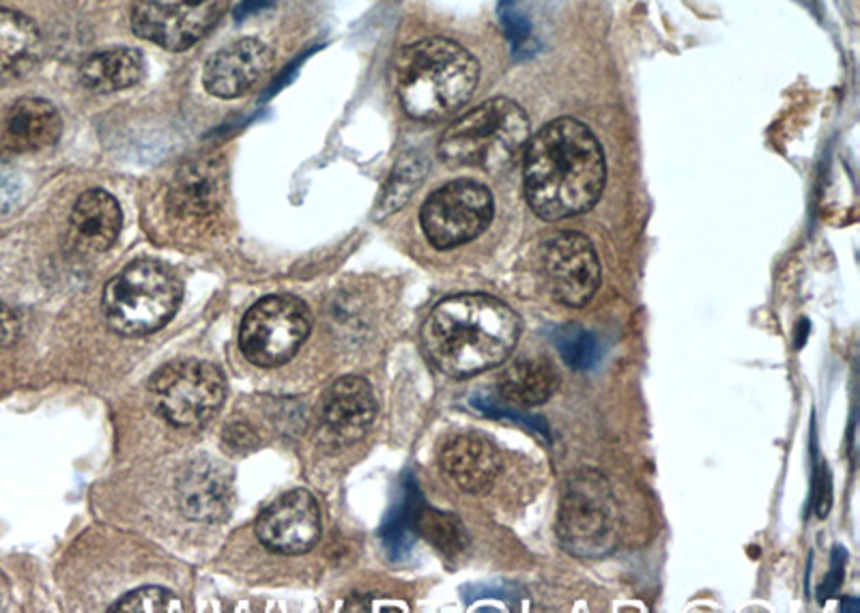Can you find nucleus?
Returning <instances> with one entry per match:
<instances>
[{"instance_id": "9b49d317", "label": "nucleus", "mask_w": 860, "mask_h": 613, "mask_svg": "<svg viewBox=\"0 0 860 613\" xmlns=\"http://www.w3.org/2000/svg\"><path fill=\"white\" fill-rule=\"evenodd\" d=\"M546 286L564 306L583 308L596 295L603 269L592 242L581 233H558L540 252Z\"/></svg>"}, {"instance_id": "f03ea898", "label": "nucleus", "mask_w": 860, "mask_h": 613, "mask_svg": "<svg viewBox=\"0 0 860 613\" xmlns=\"http://www.w3.org/2000/svg\"><path fill=\"white\" fill-rule=\"evenodd\" d=\"M521 338L517 313L485 293L439 302L422 327V347L433 367L454 379L503 364Z\"/></svg>"}, {"instance_id": "5701e85b", "label": "nucleus", "mask_w": 860, "mask_h": 613, "mask_svg": "<svg viewBox=\"0 0 860 613\" xmlns=\"http://www.w3.org/2000/svg\"><path fill=\"white\" fill-rule=\"evenodd\" d=\"M426 170H428V162L426 158H422L420 154H405L399 163L394 166L385 188H383V194L376 203V211H374V218L376 220H383L396 211H401L405 204L410 203L413 192L422 186L424 177H426Z\"/></svg>"}, {"instance_id": "4468645a", "label": "nucleus", "mask_w": 860, "mask_h": 613, "mask_svg": "<svg viewBox=\"0 0 860 613\" xmlns=\"http://www.w3.org/2000/svg\"><path fill=\"white\" fill-rule=\"evenodd\" d=\"M272 63V50L263 41H235L206 61L203 84L213 97L235 99L263 81Z\"/></svg>"}, {"instance_id": "6e6552de", "label": "nucleus", "mask_w": 860, "mask_h": 613, "mask_svg": "<svg viewBox=\"0 0 860 613\" xmlns=\"http://www.w3.org/2000/svg\"><path fill=\"white\" fill-rule=\"evenodd\" d=\"M308 306L293 295L258 299L240 327V347L247 362L261 368L287 364L310 334Z\"/></svg>"}, {"instance_id": "dca6fc26", "label": "nucleus", "mask_w": 860, "mask_h": 613, "mask_svg": "<svg viewBox=\"0 0 860 613\" xmlns=\"http://www.w3.org/2000/svg\"><path fill=\"white\" fill-rule=\"evenodd\" d=\"M442 467L458 489L482 495L491 489L501 469L499 452L487 437L476 433H458L442 448Z\"/></svg>"}, {"instance_id": "cd10ccee", "label": "nucleus", "mask_w": 860, "mask_h": 613, "mask_svg": "<svg viewBox=\"0 0 860 613\" xmlns=\"http://www.w3.org/2000/svg\"><path fill=\"white\" fill-rule=\"evenodd\" d=\"M20 336V319L18 315L0 302V347H9Z\"/></svg>"}, {"instance_id": "6ab92c4d", "label": "nucleus", "mask_w": 860, "mask_h": 613, "mask_svg": "<svg viewBox=\"0 0 860 613\" xmlns=\"http://www.w3.org/2000/svg\"><path fill=\"white\" fill-rule=\"evenodd\" d=\"M224 197V175L215 160L185 163L168 192L170 209L183 220H203L215 213Z\"/></svg>"}, {"instance_id": "f257e3e1", "label": "nucleus", "mask_w": 860, "mask_h": 613, "mask_svg": "<svg viewBox=\"0 0 860 613\" xmlns=\"http://www.w3.org/2000/svg\"><path fill=\"white\" fill-rule=\"evenodd\" d=\"M607 163L598 138L576 119L546 123L525 149L523 183L533 213L566 220L598 203Z\"/></svg>"}, {"instance_id": "a211bd4d", "label": "nucleus", "mask_w": 860, "mask_h": 613, "mask_svg": "<svg viewBox=\"0 0 860 613\" xmlns=\"http://www.w3.org/2000/svg\"><path fill=\"white\" fill-rule=\"evenodd\" d=\"M179 504L181 510L203 524H213L224 519L231 504V478L213 461L192 463L179 480Z\"/></svg>"}, {"instance_id": "f3484780", "label": "nucleus", "mask_w": 860, "mask_h": 613, "mask_svg": "<svg viewBox=\"0 0 860 613\" xmlns=\"http://www.w3.org/2000/svg\"><path fill=\"white\" fill-rule=\"evenodd\" d=\"M121 224V207L113 194L99 188L86 190L74 204L70 215L72 242L83 252H106L117 242Z\"/></svg>"}, {"instance_id": "1a4fd4ad", "label": "nucleus", "mask_w": 860, "mask_h": 613, "mask_svg": "<svg viewBox=\"0 0 860 613\" xmlns=\"http://www.w3.org/2000/svg\"><path fill=\"white\" fill-rule=\"evenodd\" d=\"M495 215L491 190L474 179H456L435 190L420 211L431 245L452 250L482 235Z\"/></svg>"}, {"instance_id": "a878e982", "label": "nucleus", "mask_w": 860, "mask_h": 613, "mask_svg": "<svg viewBox=\"0 0 860 613\" xmlns=\"http://www.w3.org/2000/svg\"><path fill=\"white\" fill-rule=\"evenodd\" d=\"M110 612L117 613H164L183 612V601L172 594L170 590L158 588V585H145L138 588L124 599L117 601V605L110 607Z\"/></svg>"}, {"instance_id": "c756f323", "label": "nucleus", "mask_w": 860, "mask_h": 613, "mask_svg": "<svg viewBox=\"0 0 860 613\" xmlns=\"http://www.w3.org/2000/svg\"><path fill=\"white\" fill-rule=\"evenodd\" d=\"M15 194H18L15 181L9 175H4V170H0V213L9 209V204L13 203Z\"/></svg>"}, {"instance_id": "393cba45", "label": "nucleus", "mask_w": 860, "mask_h": 613, "mask_svg": "<svg viewBox=\"0 0 860 613\" xmlns=\"http://www.w3.org/2000/svg\"><path fill=\"white\" fill-rule=\"evenodd\" d=\"M555 347L573 368H592L601 358V345L594 334L583 327L564 326L555 331Z\"/></svg>"}, {"instance_id": "f8f14e48", "label": "nucleus", "mask_w": 860, "mask_h": 613, "mask_svg": "<svg viewBox=\"0 0 860 613\" xmlns=\"http://www.w3.org/2000/svg\"><path fill=\"white\" fill-rule=\"evenodd\" d=\"M321 508L310 490H288L256 519V536L265 549L283 556L310 551L321 538Z\"/></svg>"}, {"instance_id": "0eeeda50", "label": "nucleus", "mask_w": 860, "mask_h": 613, "mask_svg": "<svg viewBox=\"0 0 860 613\" xmlns=\"http://www.w3.org/2000/svg\"><path fill=\"white\" fill-rule=\"evenodd\" d=\"M226 383L220 368L201 360H181L160 368L149 383L156 413L179 429H201L220 411Z\"/></svg>"}, {"instance_id": "20e7f679", "label": "nucleus", "mask_w": 860, "mask_h": 613, "mask_svg": "<svg viewBox=\"0 0 860 613\" xmlns=\"http://www.w3.org/2000/svg\"><path fill=\"white\" fill-rule=\"evenodd\" d=\"M530 134L525 110L508 97H495L452 123L437 145V154L454 168L499 172L521 156Z\"/></svg>"}, {"instance_id": "2eb2a0df", "label": "nucleus", "mask_w": 860, "mask_h": 613, "mask_svg": "<svg viewBox=\"0 0 860 613\" xmlns=\"http://www.w3.org/2000/svg\"><path fill=\"white\" fill-rule=\"evenodd\" d=\"M63 131L59 110L40 97L18 99L0 123V154L24 156L52 147Z\"/></svg>"}, {"instance_id": "412c9836", "label": "nucleus", "mask_w": 860, "mask_h": 613, "mask_svg": "<svg viewBox=\"0 0 860 613\" xmlns=\"http://www.w3.org/2000/svg\"><path fill=\"white\" fill-rule=\"evenodd\" d=\"M560 388V372L542 358L517 360L497 379L499 397L514 408L544 405Z\"/></svg>"}, {"instance_id": "c85d7f7f", "label": "nucleus", "mask_w": 860, "mask_h": 613, "mask_svg": "<svg viewBox=\"0 0 860 613\" xmlns=\"http://www.w3.org/2000/svg\"><path fill=\"white\" fill-rule=\"evenodd\" d=\"M224 437H233V442H231V440L226 442V446H233V450H252L254 446H256V437H254V433L247 429L246 424H235V426H229Z\"/></svg>"}, {"instance_id": "aec40b11", "label": "nucleus", "mask_w": 860, "mask_h": 613, "mask_svg": "<svg viewBox=\"0 0 860 613\" xmlns=\"http://www.w3.org/2000/svg\"><path fill=\"white\" fill-rule=\"evenodd\" d=\"M42 33L26 15L0 7V81L26 76L42 59Z\"/></svg>"}, {"instance_id": "39448f33", "label": "nucleus", "mask_w": 860, "mask_h": 613, "mask_svg": "<svg viewBox=\"0 0 860 613\" xmlns=\"http://www.w3.org/2000/svg\"><path fill=\"white\" fill-rule=\"evenodd\" d=\"M181 302V285L172 272L151 258L125 267L104 290V315L121 336H145L164 327Z\"/></svg>"}, {"instance_id": "ddd939ff", "label": "nucleus", "mask_w": 860, "mask_h": 613, "mask_svg": "<svg viewBox=\"0 0 860 613\" xmlns=\"http://www.w3.org/2000/svg\"><path fill=\"white\" fill-rule=\"evenodd\" d=\"M376 397L367 379L342 377L319 403V437L329 448H347L369 433L376 418Z\"/></svg>"}, {"instance_id": "4be33fe9", "label": "nucleus", "mask_w": 860, "mask_h": 613, "mask_svg": "<svg viewBox=\"0 0 860 613\" xmlns=\"http://www.w3.org/2000/svg\"><path fill=\"white\" fill-rule=\"evenodd\" d=\"M145 76V61L131 47H110L88 56L81 67V82L97 93H115L136 86Z\"/></svg>"}, {"instance_id": "423d86ee", "label": "nucleus", "mask_w": 860, "mask_h": 613, "mask_svg": "<svg viewBox=\"0 0 860 613\" xmlns=\"http://www.w3.org/2000/svg\"><path fill=\"white\" fill-rule=\"evenodd\" d=\"M619 512L607 478L581 469L566 483L558 512V538L578 558H603L617 547Z\"/></svg>"}, {"instance_id": "b1692460", "label": "nucleus", "mask_w": 860, "mask_h": 613, "mask_svg": "<svg viewBox=\"0 0 860 613\" xmlns=\"http://www.w3.org/2000/svg\"><path fill=\"white\" fill-rule=\"evenodd\" d=\"M417 531L444 556H458L467 547V530L465 526L448 512L424 508L417 515Z\"/></svg>"}, {"instance_id": "9d476101", "label": "nucleus", "mask_w": 860, "mask_h": 613, "mask_svg": "<svg viewBox=\"0 0 860 613\" xmlns=\"http://www.w3.org/2000/svg\"><path fill=\"white\" fill-rule=\"evenodd\" d=\"M226 9V0H136L131 29L140 40L183 52L205 38Z\"/></svg>"}, {"instance_id": "bb28decb", "label": "nucleus", "mask_w": 860, "mask_h": 613, "mask_svg": "<svg viewBox=\"0 0 860 613\" xmlns=\"http://www.w3.org/2000/svg\"><path fill=\"white\" fill-rule=\"evenodd\" d=\"M499 18H501L503 31H506L508 40L512 41L514 50L530 41V38H532V24L523 15V11L519 9L517 0H501L499 2Z\"/></svg>"}, {"instance_id": "7ed1b4c3", "label": "nucleus", "mask_w": 860, "mask_h": 613, "mask_svg": "<svg viewBox=\"0 0 860 613\" xmlns=\"http://www.w3.org/2000/svg\"><path fill=\"white\" fill-rule=\"evenodd\" d=\"M396 93L417 121H442L460 110L480 81L476 56L446 38H428L403 47L394 63Z\"/></svg>"}]
</instances>
